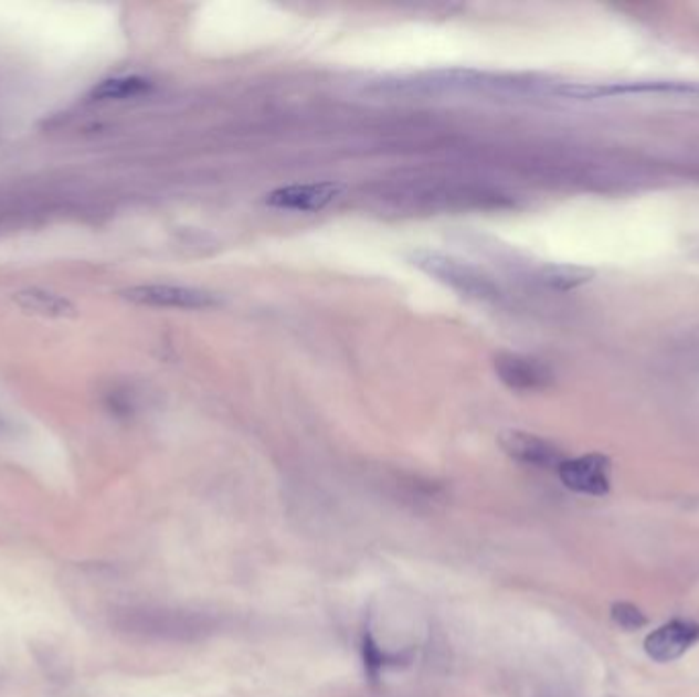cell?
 I'll list each match as a JSON object with an SVG mask.
<instances>
[{"label": "cell", "instance_id": "cell-10", "mask_svg": "<svg viewBox=\"0 0 699 697\" xmlns=\"http://www.w3.org/2000/svg\"><path fill=\"white\" fill-rule=\"evenodd\" d=\"M151 83L141 76H117L96 84L91 96L95 101H124L150 93Z\"/></svg>", "mask_w": 699, "mask_h": 697}, {"label": "cell", "instance_id": "cell-6", "mask_svg": "<svg viewBox=\"0 0 699 697\" xmlns=\"http://www.w3.org/2000/svg\"><path fill=\"white\" fill-rule=\"evenodd\" d=\"M495 372L501 379V383L508 384L511 391H542L554 381L552 370L530 356L499 355L495 358Z\"/></svg>", "mask_w": 699, "mask_h": 697}, {"label": "cell", "instance_id": "cell-3", "mask_svg": "<svg viewBox=\"0 0 699 697\" xmlns=\"http://www.w3.org/2000/svg\"><path fill=\"white\" fill-rule=\"evenodd\" d=\"M125 302L144 305V307H162V309H213L221 305V299L206 288L184 287V285H136L121 291Z\"/></svg>", "mask_w": 699, "mask_h": 697}, {"label": "cell", "instance_id": "cell-7", "mask_svg": "<svg viewBox=\"0 0 699 697\" xmlns=\"http://www.w3.org/2000/svg\"><path fill=\"white\" fill-rule=\"evenodd\" d=\"M499 446L508 454L509 458L518 461L521 465L540 466V468H550V466H561L564 456L562 452L544 437L520 432V430H506L499 434Z\"/></svg>", "mask_w": 699, "mask_h": 697}, {"label": "cell", "instance_id": "cell-11", "mask_svg": "<svg viewBox=\"0 0 699 697\" xmlns=\"http://www.w3.org/2000/svg\"><path fill=\"white\" fill-rule=\"evenodd\" d=\"M595 273L585 266H575V264H549L540 271V281L550 288L557 291H571V288L581 287L585 283H590Z\"/></svg>", "mask_w": 699, "mask_h": 697}, {"label": "cell", "instance_id": "cell-1", "mask_svg": "<svg viewBox=\"0 0 699 697\" xmlns=\"http://www.w3.org/2000/svg\"><path fill=\"white\" fill-rule=\"evenodd\" d=\"M113 624L129 636L162 643H194L218 629L215 617L209 614L160 605L124 608L115 614Z\"/></svg>", "mask_w": 699, "mask_h": 697}, {"label": "cell", "instance_id": "cell-2", "mask_svg": "<svg viewBox=\"0 0 699 697\" xmlns=\"http://www.w3.org/2000/svg\"><path fill=\"white\" fill-rule=\"evenodd\" d=\"M410 262L422 273L436 278L442 285L453 288L468 299L495 302L499 297V288L489 274L470 262L456 258L453 254L420 247L410 252Z\"/></svg>", "mask_w": 699, "mask_h": 697}, {"label": "cell", "instance_id": "cell-12", "mask_svg": "<svg viewBox=\"0 0 699 697\" xmlns=\"http://www.w3.org/2000/svg\"><path fill=\"white\" fill-rule=\"evenodd\" d=\"M612 617L617 626L626 630H636L645 626L646 617L638 608H634L631 603H616L612 610Z\"/></svg>", "mask_w": 699, "mask_h": 697}, {"label": "cell", "instance_id": "cell-9", "mask_svg": "<svg viewBox=\"0 0 699 697\" xmlns=\"http://www.w3.org/2000/svg\"><path fill=\"white\" fill-rule=\"evenodd\" d=\"M13 299L28 314L55 317V319H66V317L78 315L76 305L70 302L68 297L45 291V288L33 287L19 291V293H14Z\"/></svg>", "mask_w": 699, "mask_h": 697}, {"label": "cell", "instance_id": "cell-8", "mask_svg": "<svg viewBox=\"0 0 699 697\" xmlns=\"http://www.w3.org/2000/svg\"><path fill=\"white\" fill-rule=\"evenodd\" d=\"M698 641L699 624L689 620H672L646 638L645 648L650 658L658 663H669L687 653Z\"/></svg>", "mask_w": 699, "mask_h": 697}, {"label": "cell", "instance_id": "cell-4", "mask_svg": "<svg viewBox=\"0 0 699 697\" xmlns=\"http://www.w3.org/2000/svg\"><path fill=\"white\" fill-rule=\"evenodd\" d=\"M343 184L333 180L307 182V184H288L266 194V205L299 213H317L333 203L342 194Z\"/></svg>", "mask_w": 699, "mask_h": 697}, {"label": "cell", "instance_id": "cell-5", "mask_svg": "<svg viewBox=\"0 0 699 697\" xmlns=\"http://www.w3.org/2000/svg\"><path fill=\"white\" fill-rule=\"evenodd\" d=\"M610 458L604 454H585L579 458H564L559 477L571 492L602 497L610 492Z\"/></svg>", "mask_w": 699, "mask_h": 697}]
</instances>
